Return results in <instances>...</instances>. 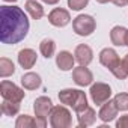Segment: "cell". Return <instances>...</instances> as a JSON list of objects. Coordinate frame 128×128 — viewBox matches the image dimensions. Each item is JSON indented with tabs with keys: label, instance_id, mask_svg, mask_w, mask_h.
I'll use <instances>...</instances> for the list:
<instances>
[{
	"label": "cell",
	"instance_id": "8992f818",
	"mask_svg": "<svg viewBox=\"0 0 128 128\" xmlns=\"http://www.w3.org/2000/svg\"><path fill=\"white\" fill-rule=\"evenodd\" d=\"M48 21L54 27H65L71 21V15H70V12L66 9H63V8H54L48 14Z\"/></svg>",
	"mask_w": 128,
	"mask_h": 128
},
{
	"label": "cell",
	"instance_id": "9a60e30c",
	"mask_svg": "<svg viewBox=\"0 0 128 128\" xmlns=\"http://www.w3.org/2000/svg\"><path fill=\"white\" fill-rule=\"evenodd\" d=\"M77 120H78V125L80 126H90V125H94L95 124V120H96V113H95V110L92 108V107H86L83 112H80V113H77Z\"/></svg>",
	"mask_w": 128,
	"mask_h": 128
},
{
	"label": "cell",
	"instance_id": "603a6c76",
	"mask_svg": "<svg viewBox=\"0 0 128 128\" xmlns=\"http://www.w3.org/2000/svg\"><path fill=\"white\" fill-rule=\"evenodd\" d=\"M86 107H88V96H86V94H84L83 90H78L77 100H76V102H74V106H72V110H74L76 113H80V112H83Z\"/></svg>",
	"mask_w": 128,
	"mask_h": 128
},
{
	"label": "cell",
	"instance_id": "ffe728a7",
	"mask_svg": "<svg viewBox=\"0 0 128 128\" xmlns=\"http://www.w3.org/2000/svg\"><path fill=\"white\" fill-rule=\"evenodd\" d=\"M15 72V65L14 62L9 60L8 57H2L0 59V77H9Z\"/></svg>",
	"mask_w": 128,
	"mask_h": 128
},
{
	"label": "cell",
	"instance_id": "7402d4cb",
	"mask_svg": "<svg viewBox=\"0 0 128 128\" xmlns=\"http://www.w3.org/2000/svg\"><path fill=\"white\" fill-rule=\"evenodd\" d=\"M15 126L17 128H35L36 126V119H33L29 114H21V116L17 118Z\"/></svg>",
	"mask_w": 128,
	"mask_h": 128
},
{
	"label": "cell",
	"instance_id": "4316f807",
	"mask_svg": "<svg viewBox=\"0 0 128 128\" xmlns=\"http://www.w3.org/2000/svg\"><path fill=\"white\" fill-rule=\"evenodd\" d=\"M116 126L118 128H128V114L120 116V119L116 122Z\"/></svg>",
	"mask_w": 128,
	"mask_h": 128
},
{
	"label": "cell",
	"instance_id": "52a82bcc",
	"mask_svg": "<svg viewBox=\"0 0 128 128\" xmlns=\"http://www.w3.org/2000/svg\"><path fill=\"white\" fill-rule=\"evenodd\" d=\"M53 102L48 96H39L33 102V110H35V116L41 118V119H47V116H50L51 110H53Z\"/></svg>",
	"mask_w": 128,
	"mask_h": 128
},
{
	"label": "cell",
	"instance_id": "d6986e66",
	"mask_svg": "<svg viewBox=\"0 0 128 128\" xmlns=\"http://www.w3.org/2000/svg\"><path fill=\"white\" fill-rule=\"evenodd\" d=\"M0 110L5 116H15L20 112V102L15 101H9V100H3L2 106H0Z\"/></svg>",
	"mask_w": 128,
	"mask_h": 128
},
{
	"label": "cell",
	"instance_id": "f1b7e54d",
	"mask_svg": "<svg viewBox=\"0 0 128 128\" xmlns=\"http://www.w3.org/2000/svg\"><path fill=\"white\" fill-rule=\"evenodd\" d=\"M122 62V65H124V68L126 70V72H128V54H125V57L120 60Z\"/></svg>",
	"mask_w": 128,
	"mask_h": 128
},
{
	"label": "cell",
	"instance_id": "8fae6325",
	"mask_svg": "<svg viewBox=\"0 0 128 128\" xmlns=\"http://www.w3.org/2000/svg\"><path fill=\"white\" fill-rule=\"evenodd\" d=\"M118 112H119V108L116 107L114 100H113V101L108 100V101H106V102L101 106L100 113H98V118H100L102 122H110V120H113V119L118 116Z\"/></svg>",
	"mask_w": 128,
	"mask_h": 128
},
{
	"label": "cell",
	"instance_id": "5b68a950",
	"mask_svg": "<svg viewBox=\"0 0 128 128\" xmlns=\"http://www.w3.org/2000/svg\"><path fill=\"white\" fill-rule=\"evenodd\" d=\"M90 96H92V101L96 106H102L106 101L110 100V96H112V88L108 84H106V83L96 82L95 84L90 86Z\"/></svg>",
	"mask_w": 128,
	"mask_h": 128
},
{
	"label": "cell",
	"instance_id": "277c9868",
	"mask_svg": "<svg viewBox=\"0 0 128 128\" xmlns=\"http://www.w3.org/2000/svg\"><path fill=\"white\" fill-rule=\"evenodd\" d=\"M0 94H2L3 100H9V101H15V102H21L26 92L23 89H20L15 83L3 80L0 83Z\"/></svg>",
	"mask_w": 128,
	"mask_h": 128
},
{
	"label": "cell",
	"instance_id": "ac0fdd59",
	"mask_svg": "<svg viewBox=\"0 0 128 128\" xmlns=\"http://www.w3.org/2000/svg\"><path fill=\"white\" fill-rule=\"evenodd\" d=\"M77 95H78V89H63L59 92V101L63 106L72 107L77 100Z\"/></svg>",
	"mask_w": 128,
	"mask_h": 128
},
{
	"label": "cell",
	"instance_id": "7c38bea8",
	"mask_svg": "<svg viewBox=\"0 0 128 128\" xmlns=\"http://www.w3.org/2000/svg\"><path fill=\"white\" fill-rule=\"evenodd\" d=\"M36 51L32 48H24L18 53V63L24 68V70H30L35 66L36 63Z\"/></svg>",
	"mask_w": 128,
	"mask_h": 128
},
{
	"label": "cell",
	"instance_id": "ba28073f",
	"mask_svg": "<svg viewBox=\"0 0 128 128\" xmlns=\"http://www.w3.org/2000/svg\"><path fill=\"white\" fill-rule=\"evenodd\" d=\"M100 62L102 66H106L108 71H112L120 63V59L113 48H104L100 53Z\"/></svg>",
	"mask_w": 128,
	"mask_h": 128
},
{
	"label": "cell",
	"instance_id": "3957f363",
	"mask_svg": "<svg viewBox=\"0 0 128 128\" xmlns=\"http://www.w3.org/2000/svg\"><path fill=\"white\" fill-rule=\"evenodd\" d=\"M96 21L90 15H78L72 21V29L78 36H89L95 32Z\"/></svg>",
	"mask_w": 128,
	"mask_h": 128
},
{
	"label": "cell",
	"instance_id": "1f68e13d",
	"mask_svg": "<svg viewBox=\"0 0 128 128\" xmlns=\"http://www.w3.org/2000/svg\"><path fill=\"white\" fill-rule=\"evenodd\" d=\"M5 2H11L12 3V2H17V0H5Z\"/></svg>",
	"mask_w": 128,
	"mask_h": 128
},
{
	"label": "cell",
	"instance_id": "83f0119b",
	"mask_svg": "<svg viewBox=\"0 0 128 128\" xmlns=\"http://www.w3.org/2000/svg\"><path fill=\"white\" fill-rule=\"evenodd\" d=\"M112 3L122 8V6H126V5H128V0H112Z\"/></svg>",
	"mask_w": 128,
	"mask_h": 128
},
{
	"label": "cell",
	"instance_id": "cb8c5ba5",
	"mask_svg": "<svg viewBox=\"0 0 128 128\" xmlns=\"http://www.w3.org/2000/svg\"><path fill=\"white\" fill-rule=\"evenodd\" d=\"M114 104L119 110H128V94H118L114 96Z\"/></svg>",
	"mask_w": 128,
	"mask_h": 128
},
{
	"label": "cell",
	"instance_id": "4fadbf2b",
	"mask_svg": "<svg viewBox=\"0 0 128 128\" xmlns=\"http://www.w3.org/2000/svg\"><path fill=\"white\" fill-rule=\"evenodd\" d=\"M74 62H76V57L70 51H66V50L60 51L56 56V65L62 71H70V70H72L74 68Z\"/></svg>",
	"mask_w": 128,
	"mask_h": 128
},
{
	"label": "cell",
	"instance_id": "484cf974",
	"mask_svg": "<svg viewBox=\"0 0 128 128\" xmlns=\"http://www.w3.org/2000/svg\"><path fill=\"white\" fill-rule=\"evenodd\" d=\"M110 72H112V74H113V76H114L116 78H119V80H124V78H126V77H128V72H126V70L124 68L122 62L119 63V65H118V66H116L114 70H112Z\"/></svg>",
	"mask_w": 128,
	"mask_h": 128
},
{
	"label": "cell",
	"instance_id": "6da1fadb",
	"mask_svg": "<svg viewBox=\"0 0 128 128\" xmlns=\"http://www.w3.org/2000/svg\"><path fill=\"white\" fill-rule=\"evenodd\" d=\"M29 20L24 11L18 6L0 8V41L3 44H18L27 36Z\"/></svg>",
	"mask_w": 128,
	"mask_h": 128
},
{
	"label": "cell",
	"instance_id": "5bb4252c",
	"mask_svg": "<svg viewBox=\"0 0 128 128\" xmlns=\"http://www.w3.org/2000/svg\"><path fill=\"white\" fill-rule=\"evenodd\" d=\"M126 38H128V29H125L122 26H114L110 32V39L118 47L126 45Z\"/></svg>",
	"mask_w": 128,
	"mask_h": 128
},
{
	"label": "cell",
	"instance_id": "9c48e42d",
	"mask_svg": "<svg viewBox=\"0 0 128 128\" xmlns=\"http://www.w3.org/2000/svg\"><path fill=\"white\" fill-rule=\"evenodd\" d=\"M72 80L78 86H89V84H92L94 76H92V72H90L89 68L80 65V66H77V68L72 70Z\"/></svg>",
	"mask_w": 128,
	"mask_h": 128
},
{
	"label": "cell",
	"instance_id": "30bf717a",
	"mask_svg": "<svg viewBox=\"0 0 128 128\" xmlns=\"http://www.w3.org/2000/svg\"><path fill=\"white\" fill-rule=\"evenodd\" d=\"M74 57H76V60L80 63V65L88 66L89 63L92 62V59H94V51H92V48H90L89 45H86V44H80V45L76 47Z\"/></svg>",
	"mask_w": 128,
	"mask_h": 128
},
{
	"label": "cell",
	"instance_id": "7a4b0ae2",
	"mask_svg": "<svg viewBox=\"0 0 128 128\" xmlns=\"http://www.w3.org/2000/svg\"><path fill=\"white\" fill-rule=\"evenodd\" d=\"M72 124L71 112L65 106H54L50 113V125L53 128H70Z\"/></svg>",
	"mask_w": 128,
	"mask_h": 128
},
{
	"label": "cell",
	"instance_id": "2e32d148",
	"mask_svg": "<svg viewBox=\"0 0 128 128\" xmlns=\"http://www.w3.org/2000/svg\"><path fill=\"white\" fill-rule=\"evenodd\" d=\"M21 84L27 90H35L41 86V77L36 72H26L21 77Z\"/></svg>",
	"mask_w": 128,
	"mask_h": 128
},
{
	"label": "cell",
	"instance_id": "e0dca14e",
	"mask_svg": "<svg viewBox=\"0 0 128 128\" xmlns=\"http://www.w3.org/2000/svg\"><path fill=\"white\" fill-rule=\"evenodd\" d=\"M24 8H26V11L29 12V15L33 20H41L44 17V8H42L41 3L36 2V0H27Z\"/></svg>",
	"mask_w": 128,
	"mask_h": 128
},
{
	"label": "cell",
	"instance_id": "4dcf8cb0",
	"mask_svg": "<svg viewBox=\"0 0 128 128\" xmlns=\"http://www.w3.org/2000/svg\"><path fill=\"white\" fill-rule=\"evenodd\" d=\"M98 3H107V2H112V0H96Z\"/></svg>",
	"mask_w": 128,
	"mask_h": 128
},
{
	"label": "cell",
	"instance_id": "44dd1931",
	"mask_svg": "<svg viewBox=\"0 0 128 128\" xmlns=\"http://www.w3.org/2000/svg\"><path fill=\"white\" fill-rule=\"evenodd\" d=\"M54 50H56V44L53 39H42L41 44H39V51L41 54L45 57V59H50L53 54H54Z\"/></svg>",
	"mask_w": 128,
	"mask_h": 128
},
{
	"label": "cell",
	"instance_id": "d4e9b609",
	"mask_svg": "<svg viewBox=\"0 0 128 128\" xmlns=\"http://www.w3.org/2000/svg\"><path fill=\"white\" fill-rule=\"evenodd\" d=\"M89 0H68V8L72 11H80L84 6H88Z\"/></svg>",
	"mask_w": 128,
	"mask_h": 128
},
{
	"label": "cell",
	"instance_id": "d6a6232c",
	"mask_svg": "<svg viewBox=\"0 0 128 128\" xmlns=\"http://www.w3.org/2000/svg\"><path fill=\"white\" fill-rule=\"evenodd\" d=\"M126 45H128V38H126Z\"/></svg>",
	"mask_w": 128,
	"mask_h": 128
},
{
	"label": "cell",
	"instance_id": "f546056e",
	"mask_svg": "<svg viewBox=\"0 0 128 128\" xmlns=\"http://www.w3.org/2000/svg\"><path fill=\"white\" fill-rule=\"evenodd\" d=\"M42 2H44V3H47V5H56L59 0H42Z\"/></svg>",
	"mask_w": 128,
	"mask_h": 128
}]
</instances>
